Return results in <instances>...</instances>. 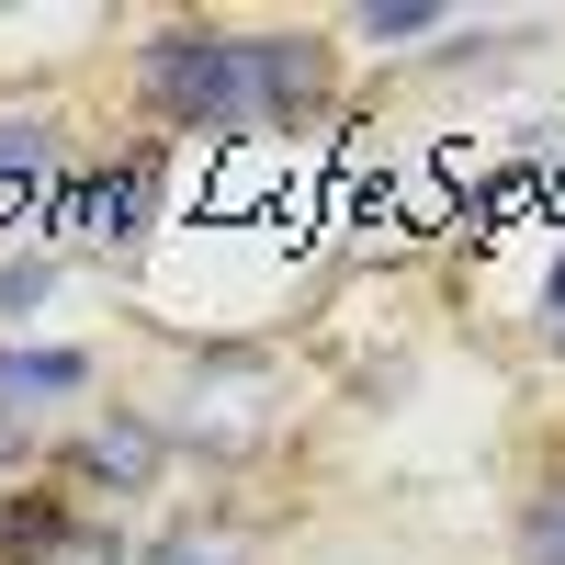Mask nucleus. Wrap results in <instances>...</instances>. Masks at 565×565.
<instances>
[{
	"label": "nucleus",
	"instance_id": "obj_8",
	"mask_svg": "<svg viewBox=\"0 0 565 565\" xmlns=\"http://www.w3.org/2000/svg\"><path fill=\"white\" fill-rule=\"evenodd\" d=\"M441 12H430V0H373V12H362V34L373 45H407V34H430Z\"/></svg>",
	"mask_w": 565,
	"mask_h": 565
},
{
	"label": "nucleus",
	"instance_id": "obj_4",
	"mask_svg": "<svg viewBox=\"0 0 565 565\" xmlns=\"http://www.w3.org/2000/svg\"><path fill=\"white\" fill-rule=\"evenodd\" d=\"M90 385V351H0V418H23L45 396H79Z\"/></svg>",
	"mask_w": 565,
	"mask_h": 565
},
{
	"label": "nucleus",
	"instance_id": "obj_9",
	"mask_svg": "<svg viewBox=\"0 0 565 565\" xmlns=\"http://www.w3.org/2000/svg\"><path fill=\"white\" fill-rule=\"evenodd\" d=\"M45 295H57V260H12V271H0V317H23Z\"/></svg>",
	"mask_w": 565,
	"mask_h": 565
},
{
	"label": "nucleus",
	"instance_id": "obj_1",
	"mask_svg": "<svg viewBox=\"0 0 565 565\" xmlns=\"http://www.w3.org/2000/svg\"><path fill=\"white\" fill-rule=\"evenodd\" d=\"M148 103L193 136H271V125L317 114V57L282 34H159Z\"/></svg>",
	"mask_w": 565,
	"mask_h": 565
},
{
	"label": "nucleus",
	"instance_id": "obj_7",
	"mask_svg": "<svg viewBox=\"0 0 565 565\" xmlns=\"http://www.w3.org/2000/svg\"><path fill=\"white\" fill-rule=\"evenodd\" d=\"M521 565H565V487L532 498V521H521Z\"/></svg>",
	"mask_w": 565,
	"mask_h": 565
},
{
	"label": "nucleus",
	"instance_id": "obj_5",
	"mask_svg": "<svg viewBox=\"0 0 565 565\" xmlns=\"http://www.w3.org/2000/svg\"><path fill=\"white\" fill-rule=\"evenodd\" d=\"M79 476H103V487H148V476H159V430H136V418L90 430V441H79Z\"/></svg>",
	"mask_w": 565,
	"mask_h": 565
},
{
	"label": "nucleus",
	"instance_id": "obj_3",
	"mask_svg": "<svg viewBox=\"0 0 565 565\" xmlns=\"http://www.w3.org/2000/svg\"><path fill=\"white\" fill-rule=\"evenodd\" d=\"M68 215L90 226V238H148V215H159V159H114V170H90Z\"/></svg>",
	"mask_w": 565,
	"mask_h": 565
},
{
	"label": "nucleus",
	"instance_id": "obj_6",
	"mask_svg": "<svg viewBox=\"0 0 565 565\" xmlns=\"http://www.w3.org/2000/svg\"><path fill=\"white\" fill-rule=\"evenodd\" d=\"M136 565H260V554H249V532H226V521H181V532H159Z\"/></svg>",
	"mask_w": 565,
	"mask_h": 565
},
{
	"label": "nucleus",
	"instance_id": "obj_10",
	"mask_svg": "<svg viewBox=\"0 0 565 565\" xmlns=\"http://www.w3.org/2000/svg\"><path fill=\"white\" fill-rule=\"evenodd\" d=\"M543 306H554V340H565V260H554V282H543Z\"/></svg>",
	"mask_w": 565,
	"mask_h": 565
},
{
	"label": "nucleus",
	"instance_id": "obj_2",
	"mask_svg": "<svg viewBox=\"0 0 565 565\" xmlns=\"http://www.w3.org/2000/svg\"><path fill=\"white\" fill-rule=\"evenodd\" d=\"M0 565H125V532H90L68 509H12L0 521Z\"/></svg>",
	"mask_w": 565,
	"mask_h": 565
}]
</instances>
